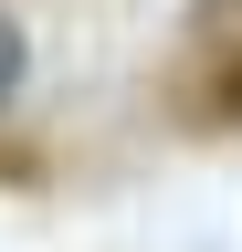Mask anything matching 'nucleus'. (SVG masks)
<instances>
[{
	"instance_id": "1",
	"label": "nucleus",
	"mask_w": 242,
	"mask_h": 252,
	"mask_svg": "<svg viewBox=\"0 0 242 252\" xmlns=\"http://www.w3.org/2000/svg\"><path fill=\"white\" fill-rule=\"evenodd\" d=\"M21 74H32V42H21V21H11V11H0V116H11Z\"/></svg>"
}]
</instances>
